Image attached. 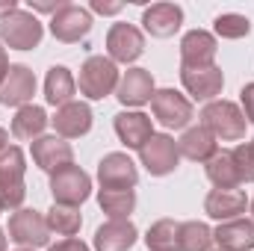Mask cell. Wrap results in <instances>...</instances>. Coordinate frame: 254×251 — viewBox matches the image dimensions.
Returning a JSON list of instances; mask_svg holds the SVG:
<instances>
[{
    "mask_svg": "<svg viewBox=\"0 0 254 251\" xmlns=\"http://www.w3.org/2000/svg\"><path fill=\"white\" fill-rule=\"evenodd\" d=\"M89 189H92L89 175L80 172L77 166H65L60 172H54V178H51V192H54L57 204H65V207H77L80 201H86Z\"/></svg>",
    "mask_w": 254,
    "mask_h": 251,
    "instance_id": "obj_5",
    "label": "cell"
},
{
    "mask_svg": "<svg viewBox=\"0 0 254 251\" xmlns=\"http://www.w3.org/2000/svg\"><path fill=\"white\" fill-rule=\"evenodd\" d=\"M33 160H36V166L45 169V172H60L65 166H71L74 151H71L68 142L57 139V136H48V139H36V145H33Z\"/></svg>",
    "mask_w": 254,
    "mask_h": 251,
    "instance_id": "obj_14",
    "label": "cell"
},
{
    "mask_svg": "<svg viewBox=\"0 0 254 251\" xmlns=\"http://www.w3.org/2000/svg\"><path fill=\"white\" fill-rule=\"evenodd\" d=\"M213 240L219 243L222 251H252L254 249V222H246V219H231L225 222Z\"/></svg>",
    "mask_w": 254,
    "mask_h": 251,
    "instance_id": "obj_18",
    "label": "cell"
},
{
    "mask_svg": "<svg viewBox=\"0 0 254 251\" xmlns=\"http://www.w3.org/2000/svg\"><path fill=\"white\" fill-rule=\"evenodd\" d=\"M201 127L213 133V139H222V142H237L246 136V116L228 104V101H216L210 107L201 110Z\"/></svg>",
    "mask_w": 254,
    "mask_h": 251,
    "instance_id": "obj_1",
    "label": "cell"
},
{
    "mask_svg": "<svg viewBox=\"0 0 254 251\" xmlns=\"http://www.w3.org/2000/svg\"><path fill=\"white\" fill-rule=\"evenodd\" d=\"M6 142H9V133H6V130H3V127H0V151H3V148H6Z\"/></svg>",
    "mask_w": 254,
    "mask_h": 251,
    "instance_id": "obj_39",
    "label": "cell"
},
{
    "mask_svg": "<svg viewBox=\"0 0 254 251\" xmlns=\"http://www.w3.org/2000/svg\"><path fill=\"white\" fill-rule=\"evenodd\" d=\"M249 30H252V24H249L246 15L228 12V15H219L216 18V33L222 39H243V36H249Z\"/></svg>",
    "mask_w": 254,
    "mask_h": 251,
    "instance_id": "obj_31",
    "label": "cell"
},
{
    "mask_svg": "<svg viewBox=\"0 0 254 251\" xmlns=\"http://www.w3.org/2000/svg\"><path fill=\"white\" fill-rule=\"evenodd\" d=\"M252 213H254V201H252Z\"/></svg>",
    "mask_w": 254,
    "mask_h": 251,
    "instance_id": "obj_41",
    "label": "cell"
},
{
    "mask_svg": "<svg viewBox=\"0 0 254 251\" xmlns=\"http://www.w3.org/2000/svg\"><path fill=\"white\" fill-rule=\"evenodd\" d=\"M181 21H184V9L175 6V3H154V6L145 12V18H142L145 30H148L151 36H157V39L172 36V33L181 27Z\"/></svg>",
    "mask_w": 254,
    "mask_h": 251,
    "instance_id": "obj_17",
    "label": "cell"
},
{
    "mask_svg": "<svg viewBox=\"0 0 254 251\" xmlns=\"http://www.w3.org/2000/svg\"><path fill=\"white\" fill-rule=\"evenodd\" d=\"M207 178L219 189H237L240 187V175H237V163L231 151H216L207 160Z\"/></svg>",
    "mask_w": 254,
    "mask_h": 251,
    "instance_id": "obj_24",
    "label": "cell"
},
{
    "mask_svg": "<svg viewBox=\"0 0 254 251\" xmlns=\"http://www.w3.org/2000/svg\"><path fill=\"white\" fill-rule=\"evenodd\" d=\"M252 151H254V142H252Z\"/></svg>",
    "mask_w": 254,
    "mask_h": 251,
    "instance_id": "obj_43",
    "label": "cell"
},
{
    "mask_svg": "<svg viewBox=\"0 0 254 251\" xmlns=\"http://www.w3.org/2000/svg\"><path fill=\"white\" fill-rule=\"evenodd\" d=\"M51 251H89V249H86L80 240H74V237H65L63 243H57Z\"/></svg>",
    "mask_w": 254,
    "mask_h": 251,
    "instance_id": "obj_34",
    "label": "cell"
},
{
    "mask_svg": "<svg viewBox=\"0 0 254 251\" xmlns=\"http://www.w3.org/2000/svg\"><path fill=\"white\" fill-rule=\"evenodd\" d=\"M48 125V116L42 107H21L18 116L12 119V136L15 139H33Z\"/></svg>",
    "mask_w": 254,
    "mask_h": 251,
    "instance_id": "obj_26",
    "label": "cell"
},
{
    "mask_svg": "<svg viewBox=\"0 0 254 251\" xmlns=\"http://www.w3.org/2000/svg\"><path fill=\"white\" fill-rule=\"evenodd\" d=\"M178 151H181L184 157H190V160H210L219 148H216V139H213L210 130L192 127V130L184 133V139L178 142Z\"/></svg>",
    "mask_w": 254,
    "mask_h": 251,
    "instance_id": "obj_25",
    "label": "cell"
},
{
    "mask_svg": "<svg viewBox=\"0 0 254 251\" xmlns=\"http://www.w3.org/2000/svg\"><path fill=\"white\" fill-rule=\"evenodd\" d=\"M107 48H110L113 60H119V63H133V60H139V54H142V48H145V39H142V33H139L136 27H130V24H116V27L110 30V36H107Z\"/></svg>",
    "mask_w": 254,
    "mask_h": 251,
    "instance_id": "obj_13",
    "label": "cell"
},
{
    "mask_svg": "<svg viewBox=\"0 0 254 251\" xmlns=\"http://www.w3.org/2000/svg\"><path fill=\"white\" fill-rule=\"evenodd\" d=\"M181 80L195 101H210L222 92V71L216 65L207 68H181Z\"/></svg>",
    "mask_w": 254,
    "mask_h": 251,
    "instance_id": "obj_12",
    "label": "cell"
},
{
    "mask_svg": "<svg viewBox=\"0 0 254 251\" xmlns=\"http://www.w3.org/2000/svg\"><path fill=\"white\" fill-rule=\"evenodd\" d=\"M30 6H33L36 12H54V15H57L65 3H60V0H57V3H48V0H30Z\"/></svg>",
    "mask_w": 254,
    "mask_h": 251,
    "instance_id": "obj_35",
    "label": "cell"
},
{
    "mask_svg": "<svg viewBox=\"0 0 254 251\" xmlns=\"http://www.w3.org/2000/svg\"><path fill=\"white\" fill-rule=\"evenodd\" d=\"M12 12H18V3H15V0H3V3H0V15L9 18Z\"/></svg>",
    "mask_w": 254,
    "mask_h": 251,
    "instance_id": "obj_37",
    "label": "cell"
},
{
    "mask_svg": "<svg viewBox=\"0 0 254 251\" xmlns=\"http://www.w3.org/2000/svg\"><path fill=\"white\" fill-rule=\"evenodd\" d=\"M9 240H15L21 246H45L51 240L48 219L36 210H18L9 219Z\"/></svg>",
    "mask_w": 254,
    "mask_h": 251,
    "instance_id": "obj_7",
    "label": "cell"
},
{
    "mask_svg": "<svg viewBox=\"0 0 254 251\" xmlns=\"http://www.w3.org/2000/svg\"><path fill=\"white\" fill-rule=\"evenodd\" d=\"M54 127H57L63 136H68V139L83 136V133H89V127H92V110H89L86 104L71 101V104H65V107L57 110Z\"/></svg>",
    "mask_w": 254,
    "mask_h": 251,
    "instance_id": "obj_20",
    "label": "cell"
},
{
    "mask_svg": "<svg viewBox=\"0 0 254 251\" xmlns=\"http://www.w3.org/2000/svg\"><path fill=\"white\" fill-rule=\"evenodd\" d=\"M119 86V68L113 60H104V57H89L86 65L80 68V80H77V89L98 101V98H107L113 89Z\"/></svg>",
    "mask_w": 254,
    "mask_h": 251,
    "instance_id": "obj_2",
    "label": "cell"
},
{
    "mask_svg": "<svg viewBox=\"0 0 254 251\" xmlns=\"http://www.w3.org/2000/svg\"><path fill=\"white\" fill-rule=\"evenodd\" d=\"M6 71H9V60H6V51L0 48V83H3V77H6Z\"/></svg>",
    "mask_w": 254,
    "mask_h": 251,
    "instance_id": "obj_38",
    "label": "cell"
},
{
    "mask_svg": "<svg viewBox=\"0 0 254 251\" xmlns=\"http://www.w3.org/2000/svg\"><path fill=\"white\" fill-rule=\"evenodd\" d=\"M33 92H36L33 71L24 68V65H9V71H6V77L0 83V104L21 107V104H27L33 98Z\"/></svg>",
    "mask_w": 254,
    "mask_h": 251,
    "instance_id": "obj_9",
    "label": "cell"
},
{
    "mask_svg": "<svg viewBox=\"0 0 254 251\" xmlns=\"http://www.w3.org/2000/svg\"><path fill=\"white\" fill-rule=\"evenodd\" d=\"M148 249L151 251H175V249H181V225L172 222V219L157 222V225L148 231Z\"/></svg>",
    "mask_w": 254,
    "mask_h": 251,
    "instance_id": "obj_27",
    "label": "cell"
},
{
    "mask_svg": "<svg viewBox=\"0 0 254 251\" xmlns=\"http://www.w3.org/2000/svg\"><path fill=\"white\" fill-rule=\"evenodd\" d=\"M116 133L122 136V142L127 148H142L154 136L151 119L142 116V113H122V116H116Z\"/></svg>",
    "mask_w": 254,
    "mask_h": 251,
    "instance_id": "obj_22",
    "label": "cell"
},
{
    "mask_svg": "<svg viewBox=\"0 0 254 251\" xmlns=\"http://www.w3.org/2000/svg\"><path fill=\"white\" fill-rule=\"evenodd\" d=\"M243 107H246V122L254 125V83H249L243 89Z\"/></svg>",
    "mask_w": 254,
    "mask_h": 251,
    "instance_id": "obj_33",
    "label": "cell"
},
{
    "mask_svg": "<svg viewBox=\"0 0 254 251\" xmlns=\"http://www.w3.org/2000/svg\"><path fill=\"white\" fill-rule=\"evenodd\" d=\"M216 60V39L204 30H192L181 42V68H207Z\"/></svg>",
    "mask_w": 254,
    "mask_h": 251,
    "instance_id": "obj_11",
    "label": "cell"
},
{
    "mask_svg": "<svg viewBox=\"0 0 254 251\" xmlns=\"http://www.w3.org/2000/svg\"><path fill=\"white\" fill-rule=\"evenodd\" d=\"M92 9H95V12H101V15H116V12L122 9V3H104V0H95V3H92Z\"/></svg>",
    "mask_w": 254,
    "mask_h": 251,
    "instance_id": "obj_36",
    "label": "cell"
},
{
    "mask_svg": "<svg viewBox=\"0 0 254 251\" xmlns=\"http://www.w3.org/2000/svg\"><path fill=\"white\" fill-rule=\"evenodd\" d=\"M139 154H142V166H145L151 175H157V178L175 172V166H178V160H181V151H178L175 139H169V136H151V139L139 148Z\"/></svg>",
    "mask_w": 254,
    "mask_h": 251,
    "instance_id": "obj_6",
    "label": "cell"
},
{
    "mask_svg": "<svg viewBox=\"0 0 254 251\" xmlns=\"http://www.w3.org/2000/svg\"><path fill=\"white\" fill-rule=\"evenodd\" d=\"M136 243V228L127 219H113L95 234V249L98 251H127Z\"/></svg>",
    "mask_w": 254,
    "mask_h": 251,
    "instance_id": "obj_19",
    "label": "cell"
},
{
    "mask_svg": "<svg viewBox=\"0 0 254 251\" xmlns=\"http://www.w3.org/2000/svg\"><path fill=\"white\" fill-rule=\"evenodd\" d=\"M24 154L18 148H3L0 151V204L3 210H15L24 201Z\"/></svg>",
    "mask_w": 254,
    "mask_h": 251,
    "instance_id": "obj_3",
    "label": "cell"
},
{
    "mask_svg": "<svg viewBox=\"0 0 254 251\" xmlns=\"http://www.w3.org/2000/svg\"><path fill=\"white\" fill-rule=\"evenodd\" d=\"M48 228L63 234V237H74L80 231V213L74 207H65V204H54L51 216H48Z\"/></svg>",
    "mask_w": 254,
    "mask_h": 251,
    "instance_id": "obj_30",
    "label": "cell"
},
{
    "mask_svg": "<svg viewBox=\"0 0 254 251\" xmlns=\"http://www.w3.org/2000/svg\"><path fill=\"white\" fill-rule=\"evenodd\" d=\"M51 30L60 42H80L89 30H92V18L86 9L74 6V3H65L63 9L54 15L51 21Z\"/></svg>",
    "mask_w": 254,
    "mask_h": 251,
    "instance_id": "obj_10",
    "label": "cell"
},
{
    "mask_svg": "<svg viewBox=\"0 0 254 251\" xmlns=\"http://www.w3.org/2000/svg\"><path fill=\"white\" fill-rule=\"evenodd\" d=\"M231 154H234V163H237L240 184H252L254 181V151H252V145H237Z\"/></svg>",
    "mask_w": 254,
    "mask_h": 251,
    "instance_id": "obj_32",
    "label": "cell"
},
{
    "mask_svg": "<svg viewBox=\"0 0 254 251\" xmlns=\"http://www.w3.org/2000/svg\"><path fill=\"white\" fill-rule=\"evenodd\" d=\"M6 249V237H3V231H0V251Z\"/></svg>",
    "mask_w": 254,
    "mask_h": 251,
    "instance_id": "obj_40",
    "label": "cell"
},
{
    "mask_svg": "<svg viewBox=\"0 0 254 251\" xmlns=\"http://www.w3.org/2000/svg\"><path fill=\"white\" fill-rule=\"evenodd\" d=\"M219 251H222V249H219Z\"/></svg>",
    "mask_w": 254,
    "mask_h": 251,
    "instance_id": "obj_44",
    "label": "cell"
},
{
    "mask_svg": "<svg viewBox=\"0 0 254 251\" xmlns=\"http://www.w3.org/2000/svg\"><path fill=\"white\" fill-rule=\"evenodd\" d=\"M0 36L9 48L15 51H30L42 42V24L36 21V15L30 12H12L9 18L0 21Z\"/></svg>",
    "mask_w": 254,
    "mask_h": 251,
    "instance_id": "obj_4",
    "label": "cell"
},
{
    "mask_svg": "<svg viewBox=\"0 0 254 251\" xmlns=\"http://www.w3.org/2000/svg\"><path fill=\"white\" fill-rule=\"evenodd\" d=\"M154 98V80H151V71L145 68H130L125 77L119 80V101L127 107H139L145 101Z\"/></svg>",
    "mask_w": 254,
    "mask_h": 251,
    "instance_id": "obj_16",
    "label": "cell"
},
{
    "mask_svg": "<svg viewBox=\"0 0 254 251\" xmlns=\"http://www.w3.org/2000/svg\"><path fill=\"white\" fill-rule=\"evenodd\" d=\"M0 213H3V204H0Z\"/></svg>",
    "mask_w": 254,
    "mask_h": 251,
    "instance_id": "obj_42",
    "label": "cell"
},
{
    "mask_svg": "<svg viewBox=\"0 0 254 251\" xmlns=\"http://www.w3.org/2000/svg\"><path fill=\"white\" fill-rule=\"evenodd\" d=\"M151 107H154V116L163 122L166 127H187L192 119V104L175 89H163V92H154L151 98Z\"/></svg>",
    "mask_w": 254,
    "mask_h": 251,
    "instance_id": "obj_8",
    "label": "cell"
},
{
    "mask_svg": "<svg viewBox=\"0 0 254 251\" xmlns=\"http://www.w3.org/2000/svg\"><path fill=\"white\" fill-rule=\"evenodd\" d=\"M213 243V231L201 222H184L181 225V251H207Z\"/></svg>",
    "mask_w": 254,
    "mask_h": 251,
    "instance_id": "obj_29",
    "label": "cell"
},
{
    "mask_svg": "<svg viewBox=\"0 0 254 251\" xmlns=\"http://www.w3.org/2000/svg\"><path fill=\"white\" fill-rule=\"evenodd\" d=\"M204 210H207L213 219L231 222V219H237V216L246 210V195H243L240 189H213V192L207 195Z\"/></svg>",
    "mask_w": 254,
    "mask_h": 251,
    "instance_id": "obj_21",
    "label": "cell"
},
{
    "mask_svg": "<svg viewBox=\"0 0 254 251\" xmlns=\"http://www.w3.org/2000/svg\"><path fill=\"white\" fill-rule=\"evenodd\" d=\"M98 175H101L104 189H133L136 187V178H139V175H136V166L127 160L125 154H110V157H104Z\"/></svg>",
    "mask_w": 254,
    "mask_h": 251,
    "instance_id": "obj_15",
    "label": "cell"
},
{
    "mask_svg": "<svg viewBox=\"0 0 254 251\" xmlns=\"http://www.w3.org/2000/svg\"><path fill=\"white\" fill-rule=\"evenodd\" d=\"M133 204H136L133 189H101V207L110 219H127Z\"/></svg>",
    "mask_w": 254,
    "mask_h": 251,
    "instance_id": "obj_28",
    "label": "cell"
},
{
    "mask_svg": "<svg viewBox=\"0 0 254 251\" xmlns=\"http://www.w3.org/2000/svg\"><path fill=\"white\" fill-rule=\"evenodd\" d=\"M74 92H77V80L71 77V71L63 68V65H54L48 71V80H45V98H48V104L65 107V104H71Z\"/></svg>",
    "mask_w": 254,
    "mask_h": 251,
    "instance_id": "obj_23",
    "label": "cell"
}]
</instances>
